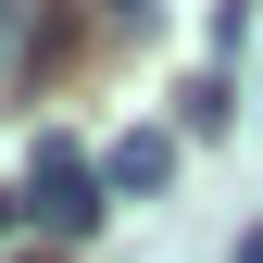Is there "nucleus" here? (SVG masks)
<instances>
[{
	"mask_svg": "<svg viewBox=\"0 0 263 263\" xmlns=\"http://www.w3.org/2000/svg\"><path fill=\"white\" fill-rule=\"evenodd\" d=\"M101 201H113V188H101V163H88L76 138H38V176H25V213H38L50 238H88V226H101Z\"/></svg>",
	"mask_w": 263,
	"mask_h": 263,
	"instance_id": "nucleus-1",
	"label": "nucleus"
},
{
	"mask_svg": "<svg viewBox=\"0 0 263 263\" xmlns=\"http://www.w3.org/2000/svg\"><path fill=\"white\" fill-rule=\"evenodd\" d=\"M163 176H176V138H163V125H125V138L101 151V188H113V201H151Z\"/></svg>",
	"mask_w": 263,
	"mask_h": 263,
	"instance_id": "nucleus-2",
	"label": "nucleus"
},
{
	"mask_svg": "<svg viewBox=\"0 0 263 263\" xmlns=\"http://www.w3.org/2000/svg\"><path fill=\"white\" fill-rule=\"evenodd\" d=\"M226 113H238V101H226V76H188V88H176V125H188V138H213Z\"/></svg>",
	"mask_w": 263,
	"mask_h": 263,
	"instance_id": "nucleus-3",
	"label": "nucleus"
},
{
	"mask_svg": "<svg viewBox=\"0 0 263 263\" xmlns=\"http://www.w3.org/2000/svg\"><path fill=\"white\" fill-rule=\"evenodd\" d=\"M13 50H25V13H0V76H13Z\"/></svg>",
	"mask_w": 263,
	"mask_h": 263,
	"instance_id": "nucleus-4",
	"label": "nucleus"
},
{
	"mask_svg": "<svg viewBox=\"0 0 263 263\" xmlns=\"http://www.w3.org/2000/svg\"><path fill=\"white\" fill-rule=\"evenodd\" d=\"M13 226H25V201H13V188H0V238H13Z\"/></svg>",
	"mask_w": 263,
	"mask_h": 263,
	"instance_id": "nucleus-5",
	"label": "nucleus"
},
{
	"mask_svg": "<svg viewBox=\"0 0 263 263\" xmlns=\"http://www.w3.org/2000/svg\"><path fill=\"white\" fill-rule=\"evenodd\" d=\"M238 263H263V226H251V238H238Z\"/></svg>",
	"mask_w": 263,
	"mask_h": 263,
	"instance_id": "nucleus-6",
	"label": "nucleus"
}]
</instances>
